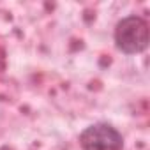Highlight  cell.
<instances>
[{
  "label": "cell",
  "mask_w": 150,
  "mask_h": 150,
  "mask_svg": "<svg viewBox=\"0 0 150 150\" xmlns=\"http://www.w3.org/2000/svg\"><path fill=\"white\" fill-rule=\"evenodd\" d=\"M115 44L125 55H138L148 48V23L139 16H125L115 27Z\"/></svg>",
  "instance_id": "6da1fadb"
},
{
  "label": "cell",
  "mask_w": 150,
  "mask_h": 150,
  "mask_svg": "<svg viewBox=\"0 0 150 150\" xmlns=\"http://www.w3.org/2000/svg\"><path fill=\"white\" fill-rule=\"evenodd\" d=\"M80 146L83 150H122L124 136L108 122H97L83 129L80 134Z\"/></svg>",
  "instance_id": "7a4b0ae2"
}]
</instances>
